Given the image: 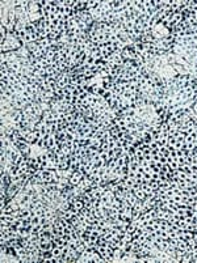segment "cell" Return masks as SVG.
<instances>
[{"instance_id":"6da1fadb","label":"cell","mask_w":197,"mask_h":263,"mask_svg":"<svg viewBox=\"0 0 197 263\" xmlns=\"http://www.w3.org/2000/svg\"><path fill=\"white\" fill-rule=\"evenodd\" d=\"M84 207H85L84 203H83V200H82V199H79V198L76 199V200H75V203L72 204V208H74L75 211H78V212H80V211L84 208Z\"/></svg>"}]
</instances>
